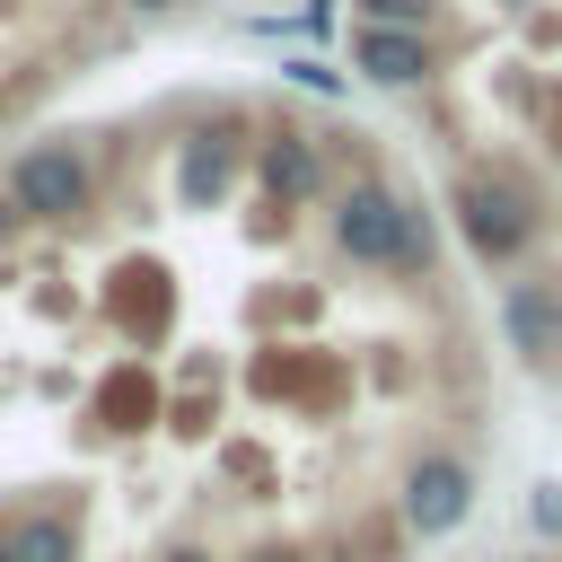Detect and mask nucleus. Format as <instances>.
Returning a JSON list of instances; mask_svg holds the SVG:
<instances>
[{
    "mask_svg": "<svg viewBox=\"0 0 562 562\" xmlns=\"http://www.w3.org/2000/svg\"><path fill=\"white\" fill-rule=\"evenodd\" d=\"M325 246L360 272H395V281H430L439 272V228L413 193H395L386 176H342L325 193Z\"/></svg>",
    "mask_w": 562,
    "mask_h": 562,
    "instance_id": "obj_1",
    "label": "nucleus"
},
{
    "mask_svg": "<svg viewBox=\"0 0 562 562\" xmlns=\"http://www.w3.org/2000/svg\"><path fill=\"white\" fill-rule=\"evenodd\" d=\"M448 220H457V237H465V255L483 263V272H509V263H527V246L544 237V193L518 176V167H465L457 176V193H448Z\"/></svg>",
    "mask_w": 562,
    "mask_h": 562,
    "instance_id": "obj_2",
    "label": "nucleus"
},
{
    "mask_svg": "<svg viewBox=\"0 0 562 562\" xmlns=\"http://www.w3.org/2000/svg\"><path fill=\"white\" fill-rule=\"evenodd\" d=\"M105 176L88 158V140H26L9 167H0V202L26 220V228H79L97 211Z\"/></svg>",
    "mask_w": 562,
    "mask_h": 562,
    "instance_id": "obj_3",
    "label": "nucleus"
},
{
    "mask_svg": "<svg viewBox=\"0 0 562 562\" xmlns=\"http://www.w3.org/2000/svg\"><path fill=\"white\" fill-rule=\"evenodd\" d=\"M474 518V465L457 448H413L395 474V536L404 544H439Z\"/></svg>",
    "mask_w": 562,
    "mask_h": 562,
    "instance_id": "obj_4",
    "label": "nucleus"
},
{
    "mask_svg": "<svg viewBox=\"0 0 562 562\" xmlns=\"http://www.w3.org/2000/svg\"><path fill=\"white\" fill-rule=\"evenodd\" d=\"M255 184H263L281 211H307V202H325V193H334L325 140H316V132H299V123H272V132L255 140Z\"/></svg>",
    "mask_w": 562,
    "mask_h": 562,
    "instance_id": "obj_5",
    "label": "nucleus"
},
{
    "mask_svg": "<svg viewBox=\"0 0 562 562\" xmlns=\"http://www.w3.org/2000/svg\"><path fill=\"white\" fill-rule=\"evenodd\" d=\"M501 334H509L518 360L553 369V360H562V281H553V272L509 281V290H501Z\"/></svg>",
    "mask_w": 562,
    "mask_h": 562,
    "instance_id": "obj_6",
    "label": "nucleus"
},
{
    "mask_svg": "<svg viewBox=\"0 0 562 562\" xmlns=\"http://www.w3.org/2000/svg\"><path fill=\"white\" fill-rule=\"evenodd\" d=\"M9 562H88V509L70 501H18L9 518Z\"/></svg>",
    "mask_w": 562,
    "mask_h": 562,
    "instance_id": "obj_7",
    "label": "nucleus"
},
{
    "mask_svg": "<svg viewBox=\"0 0 562 562\" xmlns=\"http://www.w3.org/2000/svg\"><path fill=\"white\" fill-rule=\"evenodd\" d=\"M351 61H360V79H378V88H422V79L439 70V44H430V35H404V26H360V35H351Z\"/></svg>",
    "mask_w": 562,
    "mask_h": 562,
    "instance_id": "obj_8",
    "label": "nucleus"
},
{
    "mask_svg": "<svg viewBox=\"0 0 562 562\" xmlns=\"http://www.w3.org/2000/svg\"><path fill=\"white\" fill-rule=\"evenodd\" d=\"M228 176H237V140H228V132H193L184 158H176V193H184V211H211V202L228 193Z\"/></svg>",
    "mask_w": 562,
    "mask_h": 562,
    "instance_id": "obj_9",
    "label": "nucleus"
},
{
    "mask_svg": "<svg viewBox=\"0 0 562 562\" xmlns=\"http://www.w3.org/2000/svg\"><path fill=\"white\" fill-rule=\"evenodd\" d=\"M360 9V26H404V35H430V18H439V0H351Z\"/></svg>",
    "mask_w": 562,
    "mask_h": 562,
    "instance_id": "obj_10",
    "label": "nucleus"
},
{
    "mask_svg": "<svg viewBox=\"0 0 562 562\" xmlns=\"http://www.w3.org/2000/svg\"><path fill=\"white\" fill-rule=\"evenodd\" d=\"M281 70H290V79H299V88H307V97H342V70H325V61H316V53H290V61H281Z\"/></svg>",
    "mask_w": 562,
    "mask_h": 562,
    "instance_id": "obj_11",
    "label": "nucleus"
},
{
    "mask_svg": "<svg viewBox=\"0 0 562 562\" xmlns=\"http://www.w3.org/2000/svg\"><path fill=\"white\" fill-rule=\"evenodd\" d=\"M536 527H544V536H562V492H553V483H536Z\"/></svg>",
    "mask_w": 562,
    "mask_h": 562,
    "instance_id": "obj_12",
    "label": "nucleus"
},
{
    "mask_svg": "<svg viewBox=\"0 0 562 562\" xmlns=\"http://www.w3.org/2000/svg\"><path fill=\"white\" fill-rule=\"evenodd\" d=\"M149 562H220V553H211V544H193V536H176V544H158Z\"/></svg>",
    "mask_w": 562,
    "mask_h": 562,
    "instance_id": "obj_13",
    "label": "nucleus"
},
{
    "mask_svg": "<svg viewBox=\"0 0 562 562\" xmlns=\"http://www.w3.org/2000/svg\"><path fill=\"white\" fill-rule=\"evenodd\" d=\"M18 228H26V220H18L9 202H0V246H18Z\"/></svg>",
    "mask_w": 562,
    "mask_h": 562,
    "instance_id": "obj_14",
    "label": "nucleus"
},
{
    "mask_svg": "<svg viewBox=\"0 0 562 562\" xmlns=\"http://www.w3.org/2000/svg\"><path fill=\"white\" fill-rule=\"evenodd\" d=\"M123 9H132V18H158V9H176V0H123Z\"/></svg>",
    "mask_w": 562,
    "mask_h": 562,
    "instance_id": "obj_15",
    "label": "nucleus"
},
{
    "mask_svg": "<svg viewBox=\"0 0 562 562\" xmlns=\"http://www.w3.org/2000/svg\"><path fill=\"white\" fill-rule=\"evenodd\" d=\"M0 562H9V527H0Z\"/></svg>",
    "mask_w": 562,
    "mask_h": 562,
    "instance_id": "obj_16",
    "label": "nucleus"
}]
</instances>
